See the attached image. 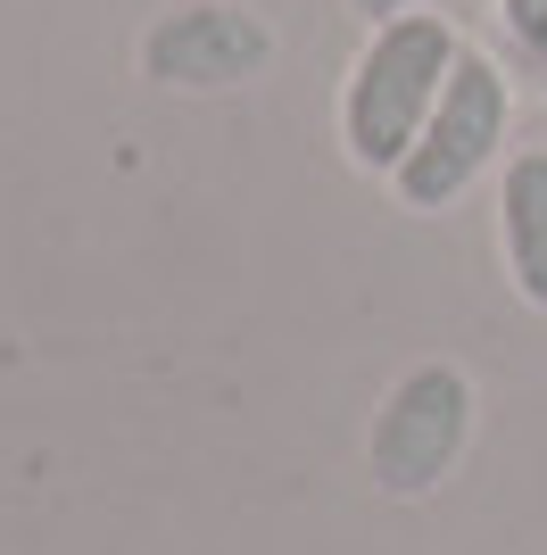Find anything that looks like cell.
I'll return each instance as SVG.
<instances>
[{"label":"cell","mask_w":547,"mask_h":555,"mask_svg":"<svg viewBox=\"0 0 547 555\" xmlns=\"http://www.w3.org/2000/svg\"><path fill=\"white\" fill-rule=\"evenodd\" d=\"M465 50L473 42L456 34L448 9H407L390 25H365L357 59L341 75V100H332V133H341V158L357 175H382V183L398 175V158L423 141Z\"/></svg>","instance_id":"cell-1"},{"label":"cell","mask_w":547,"mask_h":555,"mask_svg":"<svg viewBox=\"0 0 547 555\" xmlns=\"http://www.w3.org/2000/svg\"><path fill=\"white\" fill-rule=\"evenodd\" d=\"M498 25H506L514 67L539 75V92H547V0H498Z\"/></svg>","instance_id":"cell-6"},{"label":"cell","mask_w":547,"mask_h":555,"mask_svg":"<svg viewBox=\"0 0 547 555\" xmlns=\"http://www.w3.org/2000/svg\"><path fill=\"white\" fill-rule=\"evenodd\" d=\"M506 133H514V75L489 50H465L448 92H440V108H432V125H423V141L390 175V199L407 216H448L481 175L506 166Z\"/></svg>","instance_id":"cell-2"},{"label":"cell","mask_w":547,"mask_h":555,"mask_svg":"<svg viewBox=\"0 0 547 555\" xmlns=\"http://www.w3.org/2000/svg\"><path fill=\"white\" fill-rule=\"evenodd\" d=\"M274 50L282 42L250 0H175L141 25L133 67L158 92H232V83H257L274 67Z\"/></svg>","instance_id":"cell-4"},{"label":"cell","mask_w":547,"mask_h":555,"mask_svg":"<svg viewBox=\"0 0 547 555\" xmlns=\"http://www.w3.org/2000/svg\"><path fill=\"white\" fill-rule=\"evenodd\" d=\"M407 9H423V0H348V17H365V25H390V17H407Z\"/></svg>","instance_id":"cell-7"},{"label":"cell","mask_w":547,"mask_h":555,"mask_svg":"<svg viewBox=\"0 0 547 555\" xmlns=\"http://www.w3.org/2000/svg\"><path fill=\"white\" fill-rule=\"evenodd\" d=\"M473 415H481V390H473L465 365H448V357L407 365L382 390L373 431H365V473H373V489H382V498H432L456 464H465V448H473Z\"/></svg>","instance_id":"cell-3"},{"label":"cell","mask_w":547,"mask_h":555,"mask_svg":"<svg viewBox=\"0 0 547 555\" xmlns=\"http://www.w3.org/2000/svg\"><path fill=\"white\" fill-rule=\"evenodd\" d=\"M498 266L514 282V299L547 315V141L498 166Z\"/></svg>","instance_id":"cell-5"}]
</instances>
